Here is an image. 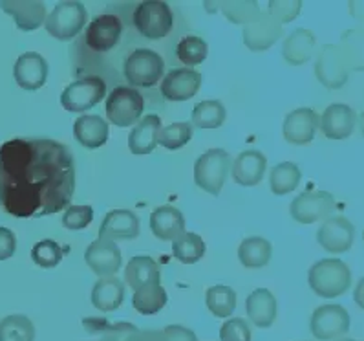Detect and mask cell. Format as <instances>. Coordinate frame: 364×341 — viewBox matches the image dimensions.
<instances>
[{
    "mask_svg": "<svg viewBox=\"0 0 364 341\" xmlns=\"http://www.w3.org/2000/svg\"><path fill=\"white\" fill-rule=\"evenodd\" d=\"M202 87V74L193 68H172L161 81V98L168 101H187Z\"/></svg>",
    "mask_w": 364,
    "mask_h": 341,
    "instance_id": "obj_14",
    "label": "cell"
},
{
    "mask_svg": "<svg viewBox=\"0 0 364 341\" xmlns=\"http://www.w3.org/2000/svg\"><path fill=\"white\" fill-rule=\"evenodd\" d=\"M163 341H198L196 334L183 325H168L161 330Z\"/></svg>",
    "mask_w": 364,
    "mask_h": 341,
    "instance_id": "obj_44",
    "label": "cell"
},
{
    "mask_svg": "<svg viewBox=\"0 0 364 341\" xmlns=\"http://www.w3.org/2000/svg\"><path fill=\"white\" fill-rule=\"evenodd\" d=\"M284 35L282 24L274 21L271 15L262 11L260 19L247 26H244V43L253 52H264L269 50L277 41Z\"/></svg>",
    "mask_w": 364,
    "mask_h": 341,
    "instance_id": "obj_20",
    "label": "cell"
},
{
    "mask_svg": "<svg viewBox=\"0 0 364 341\" xmlns=\"http://www.w3.org/2000/svg\"><path fill=\"white\" fill-rule=\"evenodd\" d=\"M231 171V156L223 149H210L203 152L194 164V182L200 189L207 191L213 196L222 193Z\"/></svg>",
    "mask_w": 364,
    "mask_h": 341,
    "instance_id": "obj_5",
    "label": "cell"
},
{
    "mask_svg": "<svg viewBox=\"0 0 364 341\" xmlns=\"http://www.w3.org/2000/svg\"><path fill=\"white\" fill-rule=\"evenodd\" d=\"M82 325L88 332L101 336V341H132L139 328L134 327L132 323L119 321V323H110L107 320L99 318H85Z\"/></svg>",
    "mask_w": 364,
    "mask_h": 341,
    "instance_id": "obj_29",
    "label": "cell"
},
{
    "mask_svg": "<svg viewBox=\"0 0 364 341\" xmlns=\"http://www.w3.org/2000/svg\"><path fill=\"white\" fill-rule=\"evenodd\" d=\"M318 129V114L313 108L302 107L289 112L284 120V138L291 145H306L315 138Z\"/></svg>",
    "mask_w": 364,
    "mask_h": 341,
    "instance_id": "obj_16",
    "label": "cell"
},
{
    "mask_svg": "<svg viewBox=\"0 0 364 341\" xmlns=\"http://www.w3.org/2000/svg\"><path fill=\"white\" fill-rule=\"evenodd\" d=\"M139 219L130 209H114L108 211L99 228V238L107 241H134L139 237Z\"/></svg>",
    "mask_w": 364,
    "mask_h": 341,
    "instance_id": "obj_17",
    "label": "cell"
},
{
    "mask_svg": "<svg viewBox=\"0 0 364 341\" xmlns=\"http://www.w3.org/2000/svg\"><path fill=\"white\" fill-rule=\"evenodd\" d=\"M350 314L341 305H324L318 307L311 315V334L317 340H335L350 330Z\"/></svg>",
    "mask_w": 364,
    "mask_h": 341,
    "instance_id": "obj_11",
    "label": "cell"
},
{
    "mask_svg": "<svg viewBox=\"0 0 364 341\" xmlns=\"http://www.w3.org/2000/svg\"><path fill=\"white\" fill-rule=\"evenodd\" d=\"M132 341H163V336L159 330H137Z\"/></svg>",
    "mask_w": 364,
    "mask_h": 341,
    "instance_id": "obj_46",
    "label": "cell"
},
{
    "mask_svg": "<svg viewBox=\"0 0 364 341\" xmlns=\"http://www.w3.org/2000/svg\"><path fill=\"white\" fill-rule=\"evenodd\" d=\"M335 341H355V340H350V337H341V340H335Z\"/></svg>",
    "mask_w": 364,
    "mask_h": 341,
    "instance_id": "obj_47",
    "label": "cell"
},
{
    "mask_svg": "<svg viewBox=\"0 0 364 341\" xmlns=\"http://www.w3.org/2000/svg\"><path fill=\"white\" fill-rule=\"evenodd\" d=\"M193 134L194 127L189 121H178V123H172V125L161 129L158 143L168 151H178L193 140Z\"/></svg>",
    "mask_w": 364,
    "mask_h": 341,
    "instance_id": "obj_39",
    "label": "cell"
},
{
    "mask_svg": "<svg viewBox=\"0 0 364 341\" xmlns=\"http://www.w3.org/2000/svg\"><path fill=\"white\" fill-rule=\"evenodd\" d=\"M161 132V117L156 114L141 117L137 121L132 132L129 134V149L132 154H150L158 147V138Z\"/></svg>",
    "mask_w": 364,
    "mask_h": 341,
    "instance_id": "obj_22",
    "label": "cell"
},
{
    "mask_svg": "<svg viewBox=\"0 0 364 341\" xmlns=\"http://www.w3.org/2000/svg\"><path fill=\"white\" fill-rule=\"evenodd\" d=\"M220 9L232 24H244V26L258 21L262 15L260 6L255 0H228L220 4Z\"/></svg>",
    "mask_w": 364,
    "mask_h": 341,
    "instance_id": "obj_37",
    "label": "cell"
},
{
    "mask_svg": "<svg viewBox=\"0 0 364 341\" xmlns=\"http://www.w3.org/2000/svg\"><path fill=\"white\" fill-rule=\"evenodd\" d=\"M17 251V237L8 228H0V261L14 257Z\"/></svg>",
    "mask_w": 364,
    "mask_h": 341,
    "instance_id": "obj_45",
    "label": "cell"
},
{
    "mask_svg": "<svg viewBox=\"0 0 364 341\" xmlns=\"http://www.w3.org/2000/svg\"><path fill=\"white\" fill-rule=\"evenodd\" d=\"M121 56H123V65H121L119 81H127V87L136 88V90L137 88H154L161 81V78H165V66H167L165 56L137 35L132 50L129 52L119 50L112 61L107 78H105L107 87L108 85L114 87V68H116L117 57Z\"/></svg>",
    "mask_w": 364,
    "mask_h": 341,
    "instance_id": "obj_2",
    "label": "cell"
},
{
    "mask_svg": "<svg viewBox=\"0 0 364 341\" xmlns=\"http://www.w3.org/2000/svg\"><path fill=\"white\" fill-rule=\"evenodd\" d=\"M271 242L262 237H247L238 248V259L245 268H264L271 261Z\"/></svg>",
    "mask_w": 364,
    "mask_h": 341,
    "instance_id": "obj_30",
    "label": "cell"
},
{
    "mask_svg": "<svg viewBox=\"0 0 364 341\" xmlns=\"http://www.w3.org/2000/svg\"><path fill=\"white\" fill-rule=\"evenodd\" d=\"M145 98L139 90L127 85H116L107 100V117L116 127H130L141 120Z\"/></svg>",
    "mask_w": 364,
    "mask_h": 341,
    "instance_id": "obj_7",
    "label": "cell"
},
{
    "mask_svg": "<svg viewBox=\"0 0 364 341\" xmlns=\"http://www.w3.org/2000/svg\"><path fill=\"white\" fill-rule=\"evenodd\" d=\"M220 340L222 341H251V327L242 318L228 320L220 328Z\"/></svg>",
    "mask_w": 364,
    "mask_h": 341,
    "instance_id": "obj_43",
    "label": "cell"
},
{
    "mask_svg": "<svg viewBox=\"0 0 364 341\" xmlns=\"http://www.w3.org/2000/svg\"><path fill=\"white\" fill-rule=\"evenodd\" d=\"M313 50H315V35L306 28H299L284 43L282 57L287 65L300 66L311 59Z\"/></svg>",
    "mask_w": 364,
    "mask_h": 341,
    "instance_id": "obj_27",
    "label": "cell"
},
{
    "mask_svg": "<svg viewBox=\"0 0 364 341\" xmlns=\"http://www.w3.org/2000/svg\"><path fill=\"white\" fill-rule=\"evenodd\" d=\"M300 9H302L300 0H273L267 4V15H271L279 24H286L295 21Z\"/></svg>",
    "mask_w": 364,
    "mask_h": 341,
    "instance_id": "obj_42",
    "label": "cell"
},
{
    "mask_svg": "<svg viewBox=\"0 0 364 341\" xmlns=\"http://www.w3.org/2000/svg\"><path fill=\"white\" fill-rule=\"evenodd\" d=\"M94 221V209L92 206H68L63 215V226L72 231H79L92 224Z\"/></svg>",
    "mask_w": 364,
    "mask_h": 341,
    "instance_id": "obj_41",
    "label": "cell"
},
{
    "mask_svg": "<svg viewBox=\"0 0 364 341\" xmlns=\"http://www.w3.org/2000/svg\"><path fill=\"white\" fill-rule=\"evenodd\" d=\"M75 194V158L65 143L15 138L0 147V206L18 219L66 209Z\"/></svg>",
    "mask_w": 364,
    "mask_h": 341,
    "instance_id": "obj_1",
    "label": "cell"
},
{
    "mask_svg": "<svg viewBox=\"0 0 364 341\" xmlns=\"http://www.w3.org/2000/svg\"><path fill=\"white\" fill-rule=\"evenodd\" d=\"M357 123V114L350 105L333 103L326 108L318 117V127L322 134L330 140H344L353 134Z\"/></svg>",
    "mask_w": 364,
    "mask_h": 341,
    "instance_id": "obj_15",
    "label": "cell"
},
{
    "mask_svg": "<svg viewBox=\"0 0 364 341\" xmlns=\"http://www.w3.org/2000/svg\"><path fill=\"white\" fill-rule=\"evenodd\" d=\"M73 136L85 149L103 147L108 140V123L101 116H85L77 117L73 123Z\"/></svg>",
    "mask_w": 364,
    "mask_h": 341,
    "instance_id": "obj_25",
    "label": "cell"
},
{
    "mask_svg": "<svg viewBox=\"0 0 364 341\" xmlns=\"http://www.w3.org/2000/svg\"><path fill=\"white\" fill-rule=\"evenodd\" d=\"M0 9L17 22L22 31H33L46 21V4L41 0H0Z\"/></svg>",
    "mask_w": 364,
    "mask_h": 341,
    "instance_id": "obj_19",
    "label": "cell"
},
{
    "mask_svg": "<svg viewBox=\"0 0 364 341\" xmlns=\"http://www.w3.org/2000/svg\"><path fill=\"white\" fill-rule=\"evenodd\" d=\"M35 327L28 315L14 314L0 321V341H33Z\"/></svg>",
    "mask_w": 364,
    "mask_h": 341,
    "instance_id": "obj_36",
    "label": "cell"
},
{
    "mask_svg": "<svg viewBox=\"0 0 364 341\" xmlns=\"http://www.w3.org/2000/svg\"><path fill=\"white\" fill-rule=\"evenodd\" d=\"M85 261L99 279H107V277H114L119 272L123 257H121V250L117 248L116 242L97 238L86 248Z\"/></svg>",
    "mask_w": 364,
    "mask_h": 341,
    "instance_id": "obj_13",
    "label": "cell"
},
{
    "mask_svg": "<svg viewBox=\"0 0 364 341\" xmlns=\"http://www.w3.org/2000/svg\"><path fill=\"white\" fill-rule=\"evenodd\" d=\"M228 117L225 107L218 100H207L198 103L193 110V123L198 129H218Z\"/></svg>",
    "mask_w": 364,
    "mask_h": 341,
    "instance_id": "obj_34",
    "label": "cell"
},
{
    "mask_svg": "<svg viewBox=\"0 0 364 341\" xmlns=\"http://www.w3.org/2000/svg\"><path fill=\"white\" fill-rule=\"evenodd\" d=\"M209 53V44L196 35H185L176 43V61L183 65V68L202 65Z\"/></svg>",
    "mask_w": 364,
    "mask_h": 341,
    "instance_id": "obj_31",
    "label": "cell"
},
{
    "mask_svg": "<svg viewBox=\"0 0 364 341\" xmlns=\"http://www.w3.org/2000/svg\"><path fill=\"white\" fill-rule=\"evenodd\" d=\"M132 305L143 315L158 314L167 305V292L161 286V283L145 285L139 290H136V294L132 298Z\"/></svg>",
    "mask_w": 364,
    "mask_h": 341,
    "instance_id": "obj_32",
    "label": "cell"
},
{
    "mask_svg": "<svg viewBox=\"0 0 364 341\" xmlns=\"http://www.w3.org/2000/svg\"><path fill=\"white\" fill-rule=\"evenodd\" d=\"M68 248L59 246L55 241H41L37 242L31 250V259L39 268H55L57 264H60L63 257L66 255Z\"/></svg>",
    "mask_w": 364,
    "mask_h": 341,
    "instance_id": "obj_40",
    "label": "cell"
},
{
    "mask_svg": "<svg viewBox=\"0 0 364 341\" xmlns=\"http://www.w3.org/2000/svg\"><path fill=\"white\" fill-rule=\"evenodd\" d=\"M335 211L333 194L328 191H306L291 202V219L299 224H315L326 221Z\"/></svg>",
    "mask_w": 364,
    "mask_h": 341,
    "instance_id": "obj_10",
    "label": "cell"
},
{
    "mask_svg": "<svg viewBox=\"0 0 364 341\" xmlns=\"http://www.w3.org/2000/svg\"><path fill=\"white\" fill-rule=\"evenodd\" d=\"M107 85L97 75H86L70 83L60 94V105L68 112H86L101 103L107 95Z\"/></svg>",
    "mask_w": 364,
    "mask_h": 341,
    "instance_id": "obj_9",
    "label": "cell"
},
{
    "mask_svg": "<svg viewBox=\"0 0 364 341\" xmlns=\"http://www.w3.org/2000/svg\"><path fill=\"white\" fill-rule=\"evenodd\" d=\"M124 281H127V285H129L134 292L145 285L159 283L161 281L159 264L156 263L152 257H146V255L132 257L130 263L127 264V268H124Z\"/></svg>",
    "mask_w": 364,
    "mask_h": 341,
    "instance_id": "obj_26",
    "label": "cell"
},
{
    "mask_svg": "<svg viewBox=\"0 0 364 341\" xmlns=\"http://www.w3.org/2000/svg\"><path fill=\"white\" fill-rule=\"evenodd\" d=\"M207 308H209L216 318H229L236 308V294L229 286H210L205 295Z\"/></svg>",
    "mask_w": 364,
    "mask_h": 341,
    "instance_id": "obj_38",
    "label": "cell"
},
{
    "mask_svg": "<svg viewBox=\"0 0 364 341\" xmlns=\"http://www.w3.org/2000/svg\"><path fill=\"white\" fill-rule=\"evenodd\" d=\"M267 158L257 149L244 151L232 162V180L244 187L258 186L266 174Z\"/></svg>",
    "mask_w": 364,
    "mask_h": 341,
    "instance_id": "obj_21",
    "label": "cell"
},
{
    "mask_svg": "<svg viewBox=\"0 0 364 341\" xmlns=\"http://www.w3.org/2000/svg\"><path fill=\"white\" fill-rule=\"evenodd\" d=\"M300 178H302L300 169L293 162H282V164L274 165L271 169V191L274 194H279V196H284V194L291 193V191L299 187Z\"/></svg>",
    "mask_w": 364,
    "mask_h": 341,
    "instance_id": "obj_35",
    "label": "cell"
},
{
    "mask_svg": "<svg viewBox=\"0 0 364 341\" xmlns=\"http://www.w3.org/2000/svg\"><path fill=\"white\" fill-rule=\"evenodd\" d=\"M350 63L351 59H348V52L343 46L326 44L315 63V75L328 90H337L348 83L351 72Z\"/></svg>",
    "mask_w": 364,
    "mask_h": 341,
    "instance_id": "obj_8",
    "label": "cell"
},
{
    "mask_svg": "<svg viewBox=\"0 0 364 341\" xmlns=\"http://www.w3.org/2000/svg\"><path fill=\"white\" fill-rule=\"evenodd\" d=\"M124 283L121 279L107 277L99 279L92 290V305L101 312H114L123 305Z\"/></svg>",
    "mask_w": 364,
    "mask_h": 341,
    "instance_id": "obj_28",
    "label": "cell"
},
{
    "mask_svg": "<svg viewBox=\"0 0 364 341\" xmlns=\"http://www.w3.org/2000/svg\"><path fill=\"white\" fill-rule=\"evenodd\" d=\"M176 9L163 0H145L130 4V24L146 43H171L178 39L176 30Z\"/></svg>",
    "mask_w": 364,
    "mask_h": 341,
    "instance_id": "obj_3",
    "label": "cell"
},
{
    "mask_svg": "<svg viewBox=\"0 0 364 341\" xmlns=\"http://www.w3.org/2000/svg\"><path fill=\"white\" fill-rule=\"evenodd\" d=\"M150 229L159 241H174L185 231V219L174 206H161L150 215Z\"/></svg>",
    "mask_w": 364,
    "mask_h": 341,
    "instance_id": "obj_24",
    "label": "cell"
},
{
    "mask_svg": "<svg viewBox=\"0 0 364 341\" xmlns=\"http://www.w3.org/2000/svg\"><path fill=\"white\" fill-rule=\"evenodd\" d=\"M207 246L203 238L193 231H183L172 241V255L183 264H194L205 255Z\"/></svg>",
    "mask_w": 364,
    "mask_h": 341,
    "instance_id": "obj_33",
    "label": "cell"
},
{
    "mask_svg": "<svg viewBox=\"0 0 364 341\" xmlns=\"http://www.w3.org/2000/svg\"><path fill=\"white\" fill-rule=\"evenodd\" d=\"M88 11L85 4L77 0L57 2L53 11L46 17V31L59 41H70L77 37L86 26Z\"/></svg>",
    "mask_w": 364,
    "mask_h": 341,
    "instance_id": "obj_6",
    "label": "cell"
},
{
    "mask_svg": "<svg viewBox=\"0 0 364 341\" xmlns=\"http://www.w3.org/2000/svg\"><path fill=\"white\" fill-rule=\"evenodd\" d=\"M245 312L249 321L258 328H269L277 320V298L267 288H257L245 299Z\"/></svg>",
    "mask_w": 364,
    "mask_h": 341,
    "instance_id": "obj_23",
    "label": "cell"
},
{
    "mask_svg": "<svg viewBox=\"0 0 364 341\" xmlns=\"http://www.w3.org/2000/svg\"><path fill=\"white\" fill-rule=\"evenodd\" d=\"M355 241V226L346 216H328L317 231V242L322 250L330 253H344L353 246Z\"/></svg>",
    "mask_w": 364,
    "mask_h": 341,
    "instance_id": "obj_12",
    "label": "cell"
},
{
    "mask_svg": "<svg viewBox=\"0 0 364 341\" xmlns=\"http://www.w3.org/2000/svg\"><path fill=\"white\" fill-rule=\"evenodd\" d=\"M308 283L313 292L321 298H338L350 290L351 270L341 259H322L309 268Z\"/></svg>",
    "mask_w": 364,
    "mask_h": 341,
    "instance_id": "obj_4",
    "label": "cell"
},
{
    "mask_svg": "<svg viewBox=\"0 0 364 341\" xmlns=\"http://www.w3.org/2000/svg\"><path fill=\"white\" fill-rule=\"evenodd\" d=\"M15 81L24 90H39L46 85L48 63L41 53H22L14 66Z\"/></svg>",
    "mask_w": 364,
    "mask_h": 341,
    "instance_id": "obj_18",
    "label": "cell"
}]
</instances>
